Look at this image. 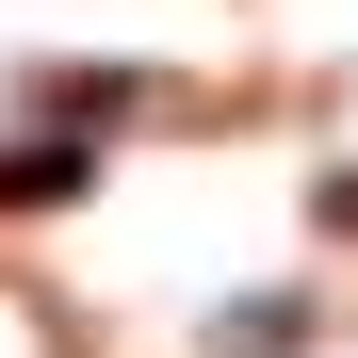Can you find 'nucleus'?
<instances>
[{
	"instance_id": "f03ea898",
	"label": "nucleus",
	"mask_w": 358,
	"mask_h": 358,
	"mask_svg": "<svg viewBox=\"0 0 358 358\" xmlns=\"http://www.w3.org/2000/svg\"><path fill=\"white\" fill-rule=\"evenodd\" d=\"M293 326H310V310H293V293H261V310H228V358H293Z\"/></svg>"
},
{
	"instance_id": "f257e3e1",
	"label": "nucleus",
	"mask_w": 358,
	"mask_h": 358,
	"mask_svg": "<svg viewBox=\"0 0 358 358\" xmlns=\"http://www.w3.org/2000/svg\"><path fill=\"white\" fill-rule=\"evenodd\" d=\"M0 196H82V147H0Z\"/></svg>"
}]
</instances>
